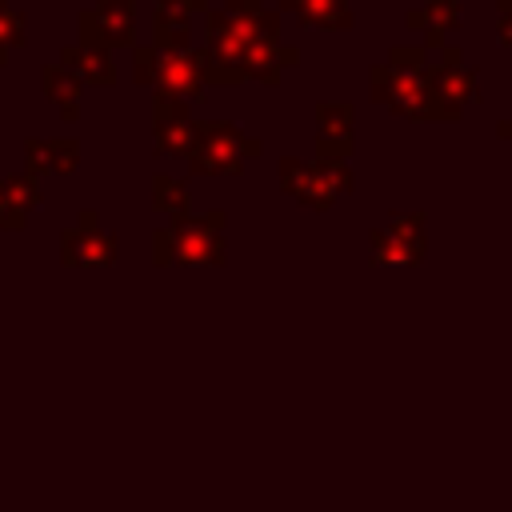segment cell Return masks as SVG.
I'll list each match as a JSON object with an SVG mask.
<instances>
[{
	"mask_svg": "<svg viewBox=\"0 0 512 512\" xmlns=\"http://www.w3.org/2000/svg\"><path fill=\"white\" fill-rule=\"evenodd\" d=\"M204 76L216 84H232L252 76L260 84H276L280 68L296 60L292 48L276 44V16L260 8V0H228V12L204 16Z\"/></svg>",
	"mask_w": 512,
	"mask_h": 512,
	"instance_id": "obj_1",
	"label": "cell"
},
{
	"mask_svg": "<svg viewBox=\"0 0 512 512\" xmlns=\"http://www.w3.org/2000/svg\"><path fill=\"white\" fill-rule=\"evenodd\" d=\"M372 92L376 100H384L392 112L408 120H452L456 116V108H448L436 96L420 48H396L388 64L372 68Z\"/></svg>",
	"mask_w": 512,
	"mask_h": 512,
	"instance_id": "obj_2",
	"label": "cell"
},
{
	"mask_svg": "<svg viewBox=\"0 0 512 512\" xmlns=\"http://www.w3.org/2000/svg\"><path fill=\"white\" fill-rule=\"evenodd\" d=\"M220 224H224V216H196V220H184V216L176 220L172 216V224L152 236L156 260L160 264H208V260H224Z\"/></svg>",
	"mask_w": 512,
	"mask_h": 512,
	"instance_id": "obj_3",
	"label": "cell"
},
{
	"mask_svg": "<svg viewBox=\"0 0 512 512\" xmlns=\"http://www.w3.org/2000/svg\"><path fill=\"white\" fill-rule=\"evenodd\" d=\"M256 152H260V144L248 140L232 124H220V120L192 124V148H188V156H192V168L196 172H240L244 156H256Z\"/></svg>",
	"mask_w": 512,
	"mask_h": 512,
	"instance_id": "obj_4",
	"label": "cell"
},
{
	"mask_svg": "<svg viewBox=\"0 0 512 512\" xmlns=\"http://www.w3.org/2000/svg\"><path fill=\"white\" fill-rule=\"evenodd\" d=\"M280 180H284V188H288L292 196H300V200L312 204V208H328V204L336 200V192L348 188V172H344V164H336L332 156H324L320 164H308V168L296 164V160H284Z\"/></svg>",
	"mask_w": 512,
	"mask_h": 512,
	"instance_id": "obj_5",
	"label": "cell"
},
{
	"mask_svg": "<svg viewBox=\"0 0 512 512\" xmlns=\"http://www.w3.org/2000/svg\"><path fill=\"white\" fill-rule=\"evenodd\" d=\"M204 80L208 76H204L200 52H192V48H156V84H160V92L192 100V96H200Z\"/></svg>",
	"mask_w": 512,
	"mask_h": 512,
	"instance_id": "obj_6",
	"label": "cell"
},
{
	"mask_svg": "<svg viewBox=\"0 0 512 512\" xmlns=\"http://www.w3.org/2000/svg\"><path fill=\"white\" fill-rule=\"evenodd\" d=\"M68 72H76L80 80L88 84H112L116 80V68H112V56H108V44L100 40V32L92 28L88 12L80 16V44L64 48V60H60Z\"/></svg>",
	"mask_w": 512,
	"mask_h": 512,
	"instance_id": "obj_7",
	"label": "cell"
},
{
	"mask_svg": "<svg viewBox=\"0 0 512 512\" xmlns=\"http://www.w3.org/2000/svg\"><path fill=\"white\" fill-rule=\"evenodd\" d=\"M64 260L68 264H84V268H100V264H112L116 260V236H108L96 216L88 212L84 224L68 228L64 232Z\"/></svg>",
	"mask_w": 512,
	"mask_h": 512,
	"instance_id": "obj_8",
	"label": "cell"
},
{
	"mask_svg": "<svg viewBox=\"0 0 512 512\" xmlns=\"http://www.w3.org/2000/svg\"><path fill=\"white\" fill-rule=\"evenodd\" d=\"M188 12H208V0H156V48H188Z\"/></svg>",
	"mask_w": 512,
	"mask_h": 512,
	"instance_id": "obj_9",
	"label": "cell"
},
{
	"mask_svg": "<svg viewBox=\"0 0 512 512\" xmlns=\"http://www.w3.org/2000/svg\"><path fill=\"white\" fill-rule=\"evenodd\" d=\"M428 80H432L436 96H440L448 108H460L464 100H476V72L460 64L456 48H448V56H444L440 68H428Z\"/></svg>",
	"mask_w": 512,
	"mask_h": 512,
	"instance_id": "obj_10",
	"label": "cell"
},
{
	"mask_svg": "<svg viewBox=\"0 0 512 512\" xmlns=\"http://www.w3.org/2000/svg\"><path fill=\"white\" fill-rule=\"evenodd\" d=\"M156 144H160V152H188L192 148V124L184 116L180 96L156 92Z\"/></svg>",
	"mask_w": 512,
	"mask_h": 512,
	"instance_id": "obj_11",
	"label": "cell"
},
{
	"mask_svg": "<svg viewBox=\"0 0 512 512\" xmlns=\"http://www.w3.org/2000/svg\"><path fill=\"white\" fill-rule=\"evenodd\" d=\"M92 28L100 32V40L112 44H128L132 40V4L128 0H100L96 12H88Z\"/></svg>",
	"mask_w": 512,
	"mask_h": 512,
	"instance_id": "obj_12",
	"label": "cell"
},
{
	"mask_svg": "<svg viewBox=\"0 0 512 512\" xmlns=\"http://www.w3.org/2000/svg\"><path fill=\"white\" fill-rule=\"evenodd\" d=\"M280 8L296 12V20L312 24V28H348L352 24L348 0H280Z\"/></svg>",
	"mask_w": 512,
	"mask_h": 512,
	"instance_id": "obj_13",
	"label": "cell"
},
{
	"mask_svg": "<svg viewBox=\"0 0 512 512\" xmlns=\"http://www.w3.org/2000/svg\"><path fill=\"white\" fill-rule=\"evenodd\" d=\"M80 76L76 72H68L64 64H52V68H44V96H52L60 108H64V116L72 120L76 116V96H80Z\"/></svg>",
	"mask_w": 512,
	"mask_h": 512,
	"instance_id": "obj_14",
	"label": "cell"
},
{
	"mask_svg": "<svg viewBox=\"0 0 512 512\" xmlns=\"http://www.w3.org/2000/svg\"><path fill=\"white\" fill-rule=\"evenodd\" d=\"M28 160L32 168H52V172H72L76 164V144L72 140H28Z\"/></svg>",
	"mask_w": 512,
	"mask_h": 512,
	"instance_id": "obj_15",
	"label": "cell"
},
{
	"mask_svg": "<svg viewBox=\"0 0 512 512\" xmlns=\"http://www.w3.org/2000/svg\"><path fill=\"white\" fill-rule=\"evenodd\" d=\"M460 4L456 0H428V8H424V16H432V20H420L416 12L408 16V24L412 28H424L428 24V44H440V32H448V28H456L460 24Z\"/></svg>",
	"mask_w": 512,
	"mask_h": 512,
	"instance_id": "obj_16",
	"label": "cell"
},
{
	"mask_svg": "<svg viewBox=\"0 0 512 512\" xmlns=\"http://www.w3.org/2000/svg\"><path fill=\"white\" fill-rule=\"evenodd\" d=\"M320 144H328L332 136H340L348 144L352 136V108L348 104H320Z\"/></svg>",
	"mask_w": 512,
	"mask_h": 512,
	"instance_id": "obj_17",
	"label": "cell"
},
{
	"mask_svg": "<svg viewBox=\"0 0 512 512\" xmlns=\"http://www.w3.org/2000/svg\"><path fill=\"white\" fill-rule=\"evenodd\" d=\"M152 188H156L152 204H156L160 212H184V208H188V192H184L180 180H172V176H156Z\"/></svg>",
	"mask_w": 512,
	"mask_h": 512,
	"instance_id": "obj_18",
	"label": "cell"
},
{
	"mask_svg": "<svg viewBox=\"0 0 512 512\" xmlns=\"http://www.w3.org/2000/svg\"><path fill=\"white\" fill-rule=\"evenodd\" d=\"M20 40H24V12H16L0 0V52L8 56V48H16Z\"/></svg>",
	"mask_w": 512,
	"mask_h": 512,
	"instance_id": "obj_19",
	"label": "cell"
},
{
	"mask_svg": "<svg viewBox=\"0 0 512 512\" xmlns=\"http://www.w3.org/2000/svg\"><path fill=\"white\" fill-rule=\"evenodd\" d=\"M136 80L140 84H156V48L152 44L148 48L144 44L136 48Z\"/></svg>",
	"mask_w": 512,
	"mask_h": 512,
	"instance_id": "obj_20",
	"label": "cell"
},
{
	"mask_svg": "<svg viewBox=\"0 0 512 512\" xmlns=\"http://www.w3.org/2000/svg\"><path fill=\"white\" fill-rule=\"evenodd\" d=\"M500 40L512 44V0H500Z\"/></svg>",
	"mask_w": 512,
	"mask_h": 512,
	"instance_id": "obj_21",
	"label": "cell"
},
{
	"mask_svg": "<svg viewBox=\"0 0 512 512\" xmlns=\"http://www.w3.org/2000/svg\"><path fill=\"white\" fill-rule=\"evenodd\" d=\"M500 132H504V136H512V120H508V124H504V128H500Z\"/></svg>",
	"mask_w": 512,
	"mask_h": 512,
	"instance_id": "obj_22",
	"label": "cell"
},
{
	"mask_svg": "<svg viewBox=\"0 0 512 512\" xmlns=\"http://www.w3.org/2000/svg\"><path fill=\"white\" fill-rule=\"evenodd\" d=\"M4 60H8V56H4V52H0V64H4Z\"/></svg>",
	"mask_w": 512,
	"mask_h": 512,
	"instance_id": "obj_23",
	"label": "cell"
}]
</instances>
